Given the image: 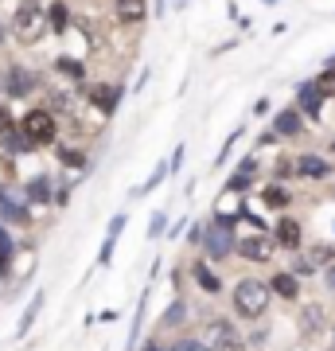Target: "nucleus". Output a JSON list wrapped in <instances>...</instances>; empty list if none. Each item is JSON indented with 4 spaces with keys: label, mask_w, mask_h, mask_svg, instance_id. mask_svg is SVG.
<instances>
[{
    "label": "nucleus",
    "mask_w": 335,
    "mask_h": 351,
    "mask_svg": "<svg viewBox=\"0 0 335 351\" xmlns=\"http://www.w3.org/2000/svg\"><path fill=\"white\" fill-rule=\"evenodd\" d=\"M332 152H335V141H332Z\"/></svg>",
    "instance_id": "obj_42"
},
{
    "label": "nucleus",
    "mask_w": 335,
    "mask_h": 351,
    "mask_svg": "<svg viewBox=\"0 0 335 351\" xmlns=\"http://www.w3.org/2000/svg\"><path fill=\"white\" fill-rule=\"evenodd\" d=\"M172 351H211V343L203 336H184V332H179V336L172 339Z\"/></svg>",
    "instance_id": "obj_23"
},
{
    "label": "nucleus",
    "mask_w": 335,
    "mask_h": 351,
    "mask_svg": "<svg viewBox=\"0 0 335 351\" xmlns=\"http://www.w3.org/2000/svg\"><path fill=\"white\" fill-rule=\"evenodd\" d=\"M203 254H207V262H226L238 246V234H234V215H214L203 223Z\"/></svg>",
    "instance_id": "obj_2"
},
{
    "label": "nucleus",
    "mask_w": 335,
    "mask_h": 351,
    "mask_svg": "<svg viewBox=\"0 0 335 351\" xmlns=\"http://www.w3.org/2000/svg\"><path fill=\"white\" fill-rule=\"evenodd\" d=\"M164 230H168V215L156 211V215H152V223H149V239H152V242L164 239Z\"/></svg>",
    "instance_id": "obj_29"
},
{
    "label": "nucleus",
    "mask_w": 335,
    "mask_h": 351,
    "mask_svg": "<svg viewBox=\"0 0 335 351\" xmlns=\"http://www.w3.org/2000/svg\"><path fill=\"white\" fill-rule=\"evenodd\" d=\"M261 199H265V207H288V203H293V195H288V188L285 184H269V188L261 191Z\"/></svg>",
    "instance_id": "obj_21"
},
{
    "label": "nucleus",
    "mask_w": 335,
    "mask_h": 351,
    "mask_svg": "<svg viewBox=\"0 0 335 351\" xmlns=\"http://www.w3.org/2000/svg\"><path fill=\"white\" fill-rule=\"evenodd\" d=\"M191 277H195V285L207 293V297H219L223 293V277L214 274V262H207V258H199L195 265H191Z\"/></svg>",
    "instance_id": "obj_14"
},
{
    "label": "nucleus",
    "mask_w": 335,
    "mask_h": 351,
    "mask_svg": "<svg viewBox=\"0 0 335 351\" xmlns=\"http://www.w3.org/2000/svg\"><path fill=\"white\" fill-rule=\"evenodd\" d=\"M0 39H4V24H0Z\"/></svg>",
    "instance_id": "obj_40"
},
{
    "label": "nucleus",
    "mask_w": 335,
    "mask_h": 351,
    "mask_svg": "<svg viewBox=\"0 0 335 351\" xmlns=\"http://www.w3.org/2000/svg\"><path fill=\"white\" fill-rule=\"evenodd\" d=\"M16 43H24V47H36L39 39L47 36V12L36 8V4H20L12 12V24H8Z\"/></svg>",
    "instance_id": "obj_4"
},
{
    "label": "nucleus",
    "mask_w": 335,
    "mask_h": 351,
    "mask_svg": "<svg viewBox=\"0 0 335 351\" xmlns=\"http://www.w3.org/2000/svg\"><path fill=\"white\" fill-rule=\"evenodd\" d=\"M323 94H320V86L316 82H300L297 86V110L304 113V117H312V121H320V113H323Z\"/></svg>",
    "instance_id": "obj_13"
},
{
    "label": "nucleus",
    "mask_w": 335,
    "mask_h": 351,
    "mask_svg": "<svg viewBox=\"0 0 335 351\" xmlns=\"http://www.w3.org/2000/svg\"><path fill=\"white\" fill-rule=\"evenodd\" d=\"M184 164V145H175V152H172V160H168V172H175Z\"/></svg>",
    "instance_id": "obj_36"
},
{
    "label": "nucleus",
    "mask_w": 335,
    "mask_h": 351,
    "mask_svg": "<svg viewBox=\"0 0 335 351\" xmlns=\"http://www.w3.org/2000/svg\"><path fill=\"white\" fill-rule=\"evenodd\" d=\"M249 184H253V176L234 172V176H230V184H226V191H249Z\"/></svg>",
    "instance_id": "obj_32"
},
{
    "label": "nucleus",
    "mask_w": 335,
    "mask_h": 351,
    "mask_svg": "<svg viewBox=\"0 0 335 351\" xmlns=\"http://www.w3.org/2000/svg\"><path fill=\"white\" fill-rule=\"evenodd\" d=\"M293 176L297 180H327L332 176V160L316 156V152H300L297 160H293Z\"/></svg>",
    "instance_id": "obj_9"
},
{
    "label": "nucleus",
    "mask_w": 335,
    "mask_h": 351,
    "mask_svg": "<svg viewBox=\"0 0 335 351\" xmlns=\"http://www.w3.org/2000/svg\"><path fill=\"white\" fill-rule=\"evenodd\" d=\"M230 304H234L238 320H261L273 304V289L269 281H258V277H242L234 289H230Z\"/></svg>",
    "instance_id": "obj_1"
},
{
    "label": "nucleus",
    "mask_w": 335,
    "mask_h": 351,
    "mask_svg": "<svg viewBox=\"0 0 335 351\" xmlns=\"http://www.w3.org/2000/svg\"><path fill=\"white\" fill-rule=\"evenodd\" d=\"M269 289H273L281 301H300V277L293 274V269H277V274L269 277Z\"/></svg>",
    "instance_id": "obj_15"
},
{
    "label": "nucleus",
    "mask_w": 335,
    "mask_h": 351,
    "mask_svg": "<svg viewBox=\"0 0 335 351\" xmlns=\"http://www.w3.org/2000/svg\"><path fill=\"white\" fill-rule=\"evenodd\" d=\"M273 176H277V180H288V176H293V160H277Z\"/></svg>",
    "instance_id": "obj_34"
},
{
    "label": "nucleus",
    "mask_w": 335,
    "mask_h": 351,
    "mask_svg": "<svg viewBox=\"0 0 335 351\" xmlns=\"http://www.w3.org/2000/svg\"><path fill=\"white\" fill-rule=\"evenodd\" d=\"M59 160L66 164V168H78V172H82V168H86V152H78V149H71V145H62L59 149Z\"/></svg>",
    "instance_id": "obj_27"
},
{
    "label": "nucleus",
    "mask_w": 335,
    "mask_h": 351,
    "mask_svg": "<svg viewBox=\"0 0 335 351\" xmlns=\"http://www.w3.org/2000/svg\"><path fill=\"white\" fill-rule=\"evenodd\" d=\"M234 254L253 265H265L277 258V242H273V234H246V239H238Z\"/></svg>",
    "instance_id": "obj_7"
},
{
    "label": "nucleus",
    "mask_w": 335,
    "mask_h": 351,
    "mask_svg": "<svg viewBox=\"0 0 335 351\" xmlns=\"http://www.w3.org/2000/svg\"><path fill=\"white\" fill-rule=\"evenodd\" d=\"M43 301H47V293H43V289H39L36 297H32V301H27L24 316H20V324H16V339H24L27 332H32V324H36V320H39V308H43Z\"/></svg>",
    "instance_id": "obj_18"
},
{
    "label": "nucleus",
    "mask_w": 335,
    "mask_h": 351,
    "mask_svg": "<svg viewBox=\"0 0 335 351\" xmlns=\"http://www.w3.org/2000/svg\"><path fill=\"white\" fill-rule=\"evenodd\" d=\"M308 258H312V265H316V269H323V265L335 262V246H332V242H312Z\"/></svg>",
    "instance_id": "obj_22"
},
{
    "label": "nucleus",
    "mask_w": 335,
    "mask_h": 351,
    "mask_svg": "<svg viewBox=\"0 0 335 351\" xmlns=\"http://www.w3.org/2000/svg\"><path fill=\"white\" fill-rule=\"evenodd\" d=\"M0 82H4V94L12 101H24V98H32L39 90V75L36 71H27V66H20V63H12L4 75H0Z\"/></svg>",
    "instance_id": "obj_6"
},
{
    "label": "nucleus",
    "mask_w": 335,
    "mask_h": 351,
    "mask_svg": "<svg viewBox=\"0 0 335 351\" xmlns=\"http://www.w3.org/2000/svg\"><path fill=\"white\" fill-rule=\"evenodd\" d=\"M55 71H59V75H66L71 82H78V86L86 82V66H82V59H71V55H59V59H55Z\"/></svg>",
    "instance_id": "obj_20"
},
{
    "label": "nucleus",
    "mask_w": 335,
    "mask_h": 351,
    "mask_svg": "<svg viewBox=\"0 0 335 351\" xmlns=\"http://www.w3.org/2000/svg\"><path fill=\"white\" fill-rule=\"evenodd\" d=\"M320 274H323V285H327V289L335 293V262H332V265H323Z\"/></svg>",
    "instance_id": "obj_35"
},
{
    "label": "nucleus",
    "mask_w": 335,
    "mask_h": 351,
    "mask_svg": "<svg viewBox=\"0 0 335 351\" xmlns=\"http://www.w3.org/2000/svg\"><path fill=\"white\" fill-rule=\"evenodd\" d=\"M113 250H117V234H106V242H101V250H98V265H110Z\"/></svg>",
    "instance_id": "obj_30"
},
{
    "label": "nucleus",
    "mask_w": 335,
    "mask_h": 351,
    "mask_svg": "<svg viewBox=\"0 0 335 351\" xmlns=\"http://www.w3.org/2000/svg\"><path fill=\"white\" fill-rule=\"evenodd\" d=\"M20 133H24V141L32 149L55 145V137H59V117H55V110H47V106H36V110H27L24 117H20Z\"/></svg>",
    "instance_id": "obj_3"
},
{
    "label": "nucleus",
    "mask_w": 335,
    "mask_h": 351,
    "mask_svg": "<svg viewBox=\"0 0 335 351\" xmlns=\"http://www.w3.org/2000/svg\"><path fill=\"white\" fill-rule=\"evenodd\" d=\"M125 223H129V215H113V219H110V230H106V234H121V230H125Z\"/></svg>",
    "instance_id": "obj_33"
},
{
    "label": "nucleus",
    "mask_w": 335,
    "mask_h": 351,
    "mask_svg": "<svg viewBox=\"0 0 335 351\" xmlns=\"http://www.w3.org/2000/svg\"><path fill=\"white\" fill-rule=\"evenodd\" d=\"M86 98L98 106L101 117H113L117 106H121V86L117 82H98V86H86Z\"/></svg>",
    "instance_id": "obj_10"
},
{
    "label": "nucleus",
    "mask_w": 335,
    "mask_h": 351,
    "mask_svg": "<svg viewBox=\"0 0 335 351\" xmlns=\"http://www.w3.org/2000/svg\"><path fill=\"white\" fill-rule=\"evenodd\" d=\"M187 320V304L184 301H172V308H168V313H164V320H160V328L164 332H168V328H179Z\"/></svg>",
    "instance_id": "obj_24"
},
{
    "label": "nucleus",
    "mask_w": 335,
    "mask_h": 351,
    "mask_svg": "<svg viewBox=\"0 0 335 351\" xmlns=\"http://www.w3.org/2000/svg\"><path fill=\"white\" fill-rule=\"evenodd\" d=\"M273 141H277V133H273V129H269V133H261V137H258V149H269Z\"/></svg>",
    "instance_id": "obj_39"
},
{
    "label": "nucleus",
    "mask_w": 335,
    "mask_h": 351,
    "mask_svg": "<svg viewBox=\"0 0 335 351\" xmlns=\"http://www.w3.org/2000/svg\"><path fill=\"white\" fill-rule=\"evenodd\" d=\"M0 94H4V82H0Z\"/></svg>",
    "instance_id": "obj_41"
},
{
    "label": "nucleus",
    "mask_w": 335,
    "mask_h": 351,
    "mask_svg": "<svg viewBox=\"0 0 335 351\" xmlns=\"http://www.w3.org/2000/svg\"><path fill=\"white\" fill-rule=\"evenodd\" d=\"M113 16L121 27H140L149 20V0H113Z\"/></svg>",
    "instance_id": "obj_11"
},
{
    "label": "nucleus",
    "mask_w": 335,
    "mask_h": 351,
    "mask_svg": "<svg viewBox=\"0 0 335 351\" xmlns=\"http://www.w3.org/2000/svg\"><path fill=\"white\" fill-rule=\"evenodd\" d=\"M332 351H335V348H332Z\"/></svg>",
    "instance_id": "obj_44"
},
{
    "label": "nucleus",
    "mask_w": 335,
    "mask_h": 351,
    "mask_svg": "<svg viewBox=\"0 0 335 351\" xmlns=\"http://www.w3.org/2000/svg\"><path fill=\"white\" fill-rule=\"evenodd\" d=\"M140 351H172V348H164V343H160V339H145V343H140Z\"/></svg>",
    "instance_id": "obj_37"
},
{
    "label": "nucleus",
    "mask_w": 335,
    "mask_h": 351,
    "mask_svg": "<svg viewBox=\"0 0 335 351\" xmlns=\"http://www.w3.org/2000/svg\"><path fill=\"white\" fill-rule=\"evenodd\" d=\"M203 339L211 343V351H242V332H238L234 320L226 316H211L203 324Z\"/></svg>",
    "instance_id": "obj_5"
},
{
    "label": "nucleus",
    "mask_w": 335,
    "mask_h": 351,
    "mask_svg": "<svg viewBox=\"0 0 335 351\" xmlns=\"http://www.w3.org/2000/svg\"><path fill=\"white\" fill-rule=\"evenodd\" d=\"M273 242L281 246V250H288V254L300 250V246H304V226H300L293 215H281V219L273 223Z\"/></svg>",
    "instance_id": "obj_8"
},
{
    "label": "nucleus",
    "mask_w": 335,
    "mask_h": 351,
    "mask_svg": "<svg viewBox=\"0 0 335 351\" xmlns=\"http://www.w3.org/2000/svg\"><path fill=\"white\" fill-rule=\"evenodd\" d=\"M66 27H71V8H66L62 0H51V8H47V32L62 36Z\"/></svg>",
    "instance_id": "obj_19"
},
{
    "label": "nucleus",
    "mask_w": 335,
    "mask_h": 351,
    "mask_svg": "<svg viewBox=\"0 0 335 351\" xmlns=\"http://www.w3.org/2000/svg\"><path fill=\"white\" fill-rule=\"evenodd\" d=\"M0 191H4V188H0Z\"/></svg>",
    "instance_id": "obj_43"
},
{
    "label": "nucleus",
    "mask_w": 335,
    "mask_h": 351,
    "mask_svg": "<svg viewBox=\"0 0 335 351\" xmlns=\"http://www.w3.org/2000/svg\"><path fill=\"white\" fill-rule=\"evenodd\" d=\"M312 82L320 86L323 98H335V66H323V71H320L316 78H312Z\"/></svg>",
    "instance_id": "obj_28"
},
{
    "label": "nucleus",
    "mask_w": 335,
    "mask_h": 351,
    "mask_svg": "<svg viewBox=\"0 0 335 351\" xmlns=\"http://www.w3.org/2000/svg\"><path fill=\"white\" fill-rule=\"evenodd\" d=\"M273 133H277V141H293V137H300V133H304V113H300L297 106H288V110H277V117H273Z\"/></svg>",
    "instance_id": "obj_12"
},
{
    "label": "nucleus",
    "mask_w": 335,
    "mask_h": 351,
    "mask_svg": "<svg viewBox=\"0 0 335 351\" xmlns=\"http://www.w3.org/2000/svg\"><path fill=\"white\" fill-rule=\"evenodd\" d=\"M24 195H27V203H55V191H51V176H32L24 184Z\"/></svg>",
    "instance_id": "obj_17"
},
{
    "label": "nucleus",
    "mask_w": 335,
    "mask_h": 351,
    "mask_svg": "<svg viewBox=\"0 0 335 351\" xmlns=\"http://www.w3.org/2000/svg\"><path fill=\"white\" fill-rule=\"evenodd\" d=\"M288 269H293L297 277H312V274H320V269L312 265V258H308L304 250H293V265H288Z\"/></svg>",
    "instance_id": "obj_25"
},
{
    "label": "nucleus",
    "mask_w": 335,
    "mask_h": 351,
    "mask_svg": "<svg viewBox=\"0 0 335 351\" xmlns=\"http://www.w3.org/2000/svg\"><path fill=\"white\" fill-rule=\"evenodd\" d=\"M145 304H149V289H145V293H140L137 316H133V336H129V351L137 348V339H140V328H145Z\"/></svg>",
    "instance_id": "obj_26"
},
{
    "label": "nucleus",
    "mask_w": 335,
    "mask_h": 351,
    "mask_svg": "<svg viewBox=\"0 0 335 351\" xmlns=\"http://www.w3.org/2000/svg\"><path fill=\"white\" fill-rule=\"evenodd\" d=\"M164 176H168V164H156V172L145 180V188H137V191H152V188H160L164 184Z\"/></svg>",
    "instance_id": "obj_31"
},
{
    "label": "nucleus",
    "mask_w": 335,
    "mask_h": 351,
    "mask_svg": "<svg viewBox=\"0 0 335 351\" xmlns=\"http://www.w3.org/2000/svg\"><path fill=\"white\" fill-rule=\"evenodd\" d=\"M0 219H4V223H16V226H27V223H32V215H27V203L12 199L8 191H0Z\"/></svg>",
    "instance_id": "obj_16"
},
{
    "label": "nucleus",
    "mask_w": 335,
    "mask_h": 351,
    "mask_svg": "<svg viewBox=\"0 0 335 351\" xmlns=\"http://www.w3.org/2000/svg\"><path fill=\"white\" fill-rule=\"evenodd\" d=\"M187 242H191V246H199V242H203V223H195V226H191V234H187Z\"/></svg>",
    "instance_id": "obj_38"
}]
</instances>
